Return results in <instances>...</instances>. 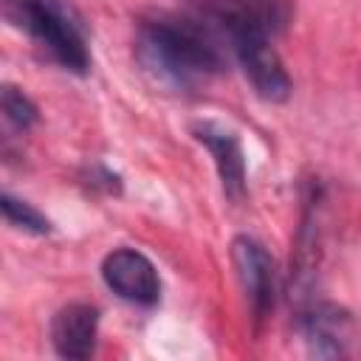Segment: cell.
Listing matches in <instances>:
<instances>
[{
	"instance_id": "4",
	"label": "cell",
	"mask_w": 361,
	"mask_h": 361,
	"mask_svg": "<svg viewBox=\"0 0 361 361\" xmlns=\"http://www.w3.org/2000/svg\"><path fill=\"white\" fill-rule=\"evenodd\" d=\"M231 262L254 319L262 322L276 302V268L271 254L257 240L240 234L231 240Z\"/></svg>"
},
{
	"instance_id": "3",
	"label": "cell",
	"mask_w": 361,
	"mask_h": 361,
	"mask_svg": "<svg viewBox=\"0 0 361 361\" xmlns=\"http://www.w3.org/2000/svg\"><path fill=\"white\" fill-rule=\"evenodd\" d=\"M220 37H226L234 59L240 62L245 79L251 82L254 93L265 102H285L290 96V76L274 48V34L254 28V25H223L217 28Z\"/></svg>"
},
{
	"instance_id": "6",
	"label": "cell",
	"mask_w": 361,
	"mask_h": 361,
	"mask_svg": "<svg viewBox=\"0 0 361 361\" xmlns=\"http://www.w3.org/2000/svg\"><path fill=\"white\" fill-rule=\"evenodd\" d=\"M192 135L197 144L209 149L226 197L240 203L245 197V152H243L240 135L231 127L217 121H195Z\"/></svg>"
},
{
	"instance_id": "8",
	"label": "cell",
	"mask_w": 361,
	"mask_h": 361,
	"mask_svg": "<svg viewBox=\"0 0 361 361\" xmlns=\"http://www.w3.org/2000/svg\"><path fill=\"white\" fill-rule=\"evenodd\" d=\"M206 17L214 28L257 25L276 37L293 17V0H206Z\"/></svg>"
},
{
	"instance_id": "5",
	"label": "cell",
	"mask_w": 361,
	"mask_h": 361,
	"mask_svg": "<svg viewBox=\"0 0 361 361\" xmlns=\"http://www.w3.org/2000/svg\"><path fill=\"white\" fill-rule=\"evenodd\" d=\"M102 279L116 296L133 305L149 307L161 299L158 271L149 262V257H144L135 248H113L102 259Z\"/></svg>"
},
{
	"instance_id": "2",
	"label": "cell",
	"mask_w": 361,
	"mask_h": 361,
	"mask_svg": "<svg viewBox=\"0 0 361 361\" xmlns=\"http://www.w3.org/2000/svg\"><path fill=\"white\" fill-rule=\"evenodd\" d=\"M3 14L11 25L23 28L65 71H90L85 25L79 14L62 0H3Z\"/></svg>"
},
{
	"instance_id": "10",
	"label": "cell",
	"mask_w": 361,
	"mask_h": 361,
	"mask_svg": "<svg viewBox=\"0 0 361 361\" xmlns=\"http://www.w3.org/2000/svg\"><path fill=\"white\" fill-rule=\"evenodd\" d=\"M0 209H3L6 223L14 226V228H20V231H25V234H37V237H42V234H51V228H54L51 220H48L42 212H37L31 203L14 197L11 192H3V197H0Z\"/></svg>"
},
{
	"instance_id": "9",
	"label": "cell",
	"mask_w": 361,
	"mask_h": 361,
	"mask_svg": "<svg viewBox=\"0 0 361 361\" xmlns=\"http://www.w3.org/2000/svg\"><path fill=\"white\" fill-rule=\"evenodd\" d=\"M96 336H99V310L85 302L65 305L56 310L51 322V344L56 355L71 358V361H85L96 350Z\"/></svg>"
},
{
	"instance_id": "7",
	"label": "cell",
	"mask_w": 361,
	"mask_h": 361,
	"mask_svg": "<svg viewBox=\"0 0 361 361\" xmlns=\"http://www.w3.org/2000/svg\"><path fill=\"white\" fill-rule=\"evenodd\" d=\"M299 330L305 336L307 353L316 358H341L350 353L353 319L344 307L319 302L299 316Z\"/></svg>"
},
{
	"instance_id": "11",
	"label": "cell",
	"mask_w": 361,
	"mask_h": 361,
	"mask_svg": "<svg viewBox=\"0 0 361 361\" xmlns=\"http://www.w3.org/2000/svg\"><path fill=\"white\" fill-rule=\"evenodd\" d=\"M0 102H3V113H6L8 124H14L17 130H28V127L37 121V104H34L20 87L6 85Z\"/></svg>"
},
{
	"instance_id": "1",
	"label": "cell",
	"mask_w": 361,
	"mask_h": 361,
	"mask_svg": "<svg viewBox=\"0 0 361 361\" xmlns=\"http://www.w3.org/2000/svg\"><path fill=\"white\" fill-rule=\"evenodd\" d=\"M141 68L172 90H197L223 71L220 34L212 23L161 14L138 25Z\"/></svg>"
}]
</instances>
